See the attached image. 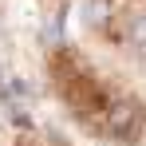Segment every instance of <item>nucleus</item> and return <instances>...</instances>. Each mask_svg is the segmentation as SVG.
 <instances>
[{
    "label": "nucleus",
    "instance_id": "1",
    "mask_svg": "<svg viewBox=\"0 0 146 146\" xmlns=\"http://www.w3.org/2000/svg\"><path fill=\"white\" fill-rule=\"evenodd\" d=\"M0 146H63V138L48 134L44 126L20 119L16 111L0 107Z\"/></svg>",
    "mask_w": 146,
    "mask_h": 146
},
{
    "label": "nucleus",
    "instance_id": "2",
    "mask_svg": "<svg viewBox=\"0 0 146 146\" xmlns=\"http://www.w3.org/2000/svg\"><path fill=\"white\" fill-rule=\"evenodd\" d=\"M4 8H8V0H0V40H4Z\"/></svg>",
    "mask_w": 146,
    "mask_h": 146
}]
</instances>
